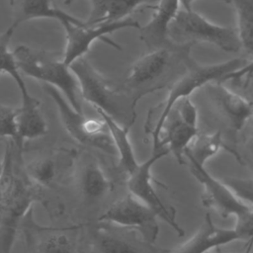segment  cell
I'll list each match as a JSON object with an SVG mask.
<instances>
[{
    "label": "cell",
    "instance_id": "1",
    "mask_svg": "<svg viewBox=\"0 0 253 253\" xmlns=\"http://www.w3.org/2000/svg\"><path fill=\"white\" fill-rule=\"evenodd\" d=\"M36 203L44 207L50 217H57L64 211L62 204L47 198L45 190L28 177L23 147L12 139H5L0 172V253H11L18 229Z\"/></svg>",
    "mask_w": 253,
    "mask_h": 253
},
{
    "label": "cell",
    "instance_id": "2",
    "mask_svg": "<svg viewBox=\"0 0 253 253\" xmlns=\"http://www.w3.org/2000/svg\"><path fill=\"white\" fill-rule=\"evenodd\" d=\"M252 62L243 58H233L223 62L209 65H190V68L172 83L168 90L167 97L159 105V113L156 117L148 118L147 122L154 121V124L145 127L152 140V148L156 147L159 141L162 126L174 105L180 99L190 97L191 94L211 82H223L229 79L243 77L251 73Z\"/></svg>",
    "mask_w": 253,
    "mask_h": 253
},
{
    "label": "cell",
    "instance_id": "3",
    "mask_svg": "<svg viewBox=\"0 0 253 253\" xmlns=\"http://www.w3.org/2000/svg\"><path fill=\"white\" fill-rule=\"evenodd\" d=\"M74 73L81 99L88 101L95 110H100L124 126H130L135 119L136 101L126 89L119 90L101 75L83 56L69 65Z\"/></svg>",
    "mask_w": 253,
    "mask_h": 253
},
{
    "label": "cell",
    "instance_id": "4",
    "mask_svg": "<svg viewBox=\"0 0 253 253\" xmlns=\"http://www.w3.org/2000/svg\"><path fill=\"white\" fill-rule=\"evenodd\" d=\"M13 56L20 71L61 91L62 96L76 111L82 112V99L74 73L62 59L51 52L19 45Z\"/></svg>",
    "mask_w": 253,
    "mask_h": 253
},
{
    "label": "cell",
    "instance_id": "5",
    "mask_svg": "<svg viewBox=\"0 0 253 253\" xmlns=\"http://www.w3.org/2000/svg\"><path fill=\"white\" fill-rule=\"evenodd\" d=\"M191 42L174 43L150 50L136 60L125 81V89L137 102L143 95L160 89L180 60L189 59Z\"/></svg>",
    "mask_w": 253,
    "mask_h": 253
},
{
    "label": "cell",
    "instance_id": "6",
    "mask_svg": "<svg viewBox=\"0 0 253 253\" xmlns=\"http://www.w3.org/2000/svg\"><path fill=\"white\" fill-rule=\"evenodd\" d=\"M185 161H188L189 170L203 188L201 196L203 205L213 210L223 218L234 216L236 219L234 229L242 240H250L253 230L252 206L238 200L221 180L210 174L204 166L191 159Z\"/></svg>",
    "mask_w": 253,
    "mask_h": 253
},
{
    "label": "cell",
    "instance_id": "7",
    "mask_svg": "<svg viewBox=\"0 0 253 253\" xmlns=\"http://www.w3.org/2000/svg\"><path fill=\"white\" fill-rule=\"evenodd\" d=\"M169 38L176 43L205 42L227 52H237L241 43L235 29L214 24L194 10H179L169 27Z\"/></svg>",
    "mask_w": 253,
    "mask_h": 253
},
{
    "label": "cell",
    "instance_id": "8",
    "mask_svg": "<svg viewBox=\"0 0 253 253\" xmlns=\"http://www.w3.org/2000/svg\"><path fill=\"white\" fill-rule=\"evenodd\" d=\"M42 89L56 105L61 123L73 139L85 146L97 148L110 155H117L107 126L101 118H87L83 112L76 111L52 86L42 84Z\"/></svg>",
    "mask_w": 253,
    "mask_h": 253
},
{
    "label": "cell",
    "instance_id": "9",
    "mask_svg": "<svg viewBox=\"0 0 253 253\" xmlns=\"http://www.w3.org/2000/svg\"><path fill=\"white\" fill-rule=\"evenodd\" d=\"M168 153L169 150L165 146L152 149L151 155L143 162H139L138 165L126 175V186L128 193L153 210L157 216L164 220L177 235L184 236V229L176 219L175 209L163 202L154 187L155 184H159L161 186L162 184L158 183L153 177L152 167L158 160L166 156Z\"/></svg>",
    "mask_w": 253,
    "mask_h": 253
},
{
    "label": "cell",
    "instance_id": "10",
    "mask_svg": "<svg viewBox=\"0 0 253 253\" xmlns=\"http://www.w3.org/2000/svg\"><path fill=\"white\" fill-rule=\"evenodd\" d=\"M98 221L134 230L148 244H154L159 234L156 212L130 193L114 202Z\"/></svg>",
    "mask_w": 253,
    "mask_h": 253
},
{
    "label": "cell",
    "instance_id": "11",
    "mask_svg": "<svg viewBox=\"0 0 253 253\" xmlns=\"http://www.w3.org/2000/svg\"><path fill=\"white\" fill-rule=\"evenodd\" d=\"M62 27L66 35V44L61 59L68 66L76 59L83 57L85 53L89 51L93 42L101 40L105 43L115 48L121 49L122 47L120 46V44L116 43L114 41L109 39L108 35L126 28H134L137 30L140 29L139 23L129 18L114 23L91 26L86 24L83 26H77L66 23L63 24Z\"/></svg>",
    "mask_w": 253,
    "mask_h": 253
},
{
    "label": "cell",
    "instance_id": "12",
    "mask_svg": "<svg viewBox=\"0 0 253 253\" xmlns=\"http://www.w3.org/2000/svg\"><path fill=\"white\" fill-rule=\"evenodd\" d=\"M21 226L27 243L34 253H81L76 237L84 224L61 227L42 226L35 221L33 210H30Z\"/></svg>",
    "mask_w": 253,
    "mask_h": 253
},
{
    "label": "cell",
    "instance_id": "13",
    "mask_svg": "<svg viewBox=\"0 0 253 253\" xmlns=\"http://www.w3.org/2000/svg\"><path fill=\"white\" fill-rule=\"evenodd\" d=\"M77 153L60 148L53 153L25 165L28 177L42 189H51L65 181L72 172Z\"/></svg>",
    "mask_w": 253,
    "mask_h": 253
},
{
    "label": "cell",
    "instance_id": "14",
    "mask_svg": "<svg viewBox=\"0 0 253 253\" xmlns=\"http://www.w3.org/2000/svg\"><path fill=\"white\" fill-rule=\"evenodd\" d=\"M206 86L211 99L230 128L235 132L240 131L252 116L251 101L226 88L221 82H211Z\"/></svg>",
    "mask_w": 253,
    "mask_h": 253
},
{
    "label": "cell",
    "instance_id": "15",
    "mask_svg": "<svg viewBox=\"0 0 253 253\" xmlns=\"http://www.w3.org/2000/svg\"><path fill=\"white\" fill-rule=\"evenodd\" d=\"M242 240L234 228H222L207 213L199 229L170 253H209L219 246Z\"/></svg>",
    "mask_w": 253,
    "mask_h": 253
},
{
    "label": "cell",
    "instance_id": "16",
    "mask_svg": "<svg viewBox=\"0 0 253 253\" xmlns=\"http://www.w3.org/2000/svg\"><path fill=\"white\" fill-rule=\"evenodd\" d=\"M178 0H160L154 6H148L153 11L150 21L140 27V40L150 50L170 46L175 42L169 38V27L179 11Z\"/></svg>",
    "mask_w": 253,
    "mask_h": 253
},
{
    "label": "cell",
    "instance_id": "17",
    "mask_svg": "<svg viewBox=\"0 0 253 253\" xmlns=\"http://www.w3.org/2000/svg\"><path fill=\"white\" fill-rule=\"evenodd\" d=\"M9 3L13 11L14 18L12 25L15 28L26 21L39 18L54 19L61 25L66 23L77 26L85 25L83 20L52 6L51 0H9Z\"/></svg>",
    "mask_w": 253,
    "mask_h": 253
},
{
    "label": "cell",
    "instance_id": "18",
    "mask_svg": "<svg viewBox=\"0 0 253 253\" xmlns=\"http://www.w3.org/2000/svg\"><path fill=\"white\" fill-rule=\"evenodd\" d=\"M197 134L198 127L188 126L171 110L162 126L158 144L154 148L165 146L175 156L179 164H186L185 150Z\"/></svg>",
    "mask_w": 253,
    "mask_h": 253
},
{
    "label": "cell",
    "instance_id": "19",
    "mask_svg": "<svg viewBox=\"0 0 253 253\" xmlns=\"http://www.w3.org/2000/svg\"><path fill=\"white\" fill-rule=\"evenodd\" d=\"M147 0H90L91 12L86 25L114 23L126 19L139 5Z\"/></svg>",
    "mask_w": 253,
    "mask_h": 253
},
{
    "label": "cell",
    "instance_id": "20",
    "mask_svg": "<svg viewBox=\"0 0 253 253\" xmlns=\"http://www.w3.org/2000/svg\"><path fill=\"white\" fill-rule=\"evenodd\" d=\"M81 194L89 201L100 200L114 190V184L96 160H90L80 169L77 178Z\"/></svg>",
    "mask_w": 253,
    "mask_h": 253
},
{
    "label": "cell",
    "instance_id": "21",
    "mask_svg": "<svg viewBox=\"0 0 253 253\" xmlns=\"http://www.w3.org/2000/svg\"><path fill=\"white\" fill-rule=\"evenodd\" d=\"M96 112L107 126L116 149V153L119 156V164L121 169L126 175L129 174L139 163L135 157L134 150L129 140V126H122L100 110H96Z\"/></svg>",
    "mask_w": 253,
    "mask_h": 253
},
{
    "label": "cell",
    "instance_id": "22",
    "mask_svg": "<svg viewBox=\"0 0 253 253\" xmlns=\"http://www.w3.org/2000/svg\"><path fill=\"white\" fill-rule=\"evenodd\" d=\"M222 148L230 151L238 157L235 152L225 145L222 139V134L219 130L211 133H198L185 150L184 157L185 159H191L205 167L207 161L213 157Z\"/></svg>",
    "mask_w": 253,
    "mask_h": 253
},
{
    "label": "cell",
    "instance_id": "23",
    "mask_svg": "<svg viewBox=\"0 0 253 253\" xmlns=\"http://www.w3.org/2000/svg\"><path fill=\"white\" fill-rule=\"evenodd\" d=\"M40 101L36 99L31 103L21 104L19 107L17 124L19 135L23 141L42 136L47 132L45 120L40 111Z\"/></svg>",
    "mask_w": 253,
    "mask_h": 253
},
{
    "label": "cell",
    "instance_id": "24",
    "mask_svg": "<svg viewBox=\"0 0 253 253\" xmlns=\"http://www.w3.org/2000/svg\"><path fill=\"white\" fill-rule=\"evenodd\" d=\"M15 29L16 28L11 25L4 33L0 34V73L6 72L14 79L21 93L22 103H28L33 101L35 97L30 94L26 83L21 75V72L17 66L13 53L8 49L9 42L12 39Z\"/></svg>",
    "mask_w": 253,
    "mask_h": 253
},
{
    "label": "cell",
    "instance_id": "25",
    "mask_svg": "<svg viewBox=\"0 0 253 253\" xmlns=\"http://www.w3.org/2000/svg\"><path fill=\"white\" fill-rule=\"evenodd\" d=\"M237 19V35L241 47L251 55L253 53V0H229Z\"/></svg>",
    "mask_w": 253,
    "mask_h": 253
},
{
    "label": "cell",
    "instance_id": "26",
    "mask_svg": "<svg viewBox=\"0 0 253 253\" xmlns=\"http://www.w3.org/2000/svg\"><path fill=\"white\" fill-rule=\"evenodd\" d=\"M94 239L95 246L100 253H144L128 240L102 225L95 230Z\"/></svg>",
    "mask_w": 253,
    "mask_h": 253
},
{
    "label": "cell",
    "instance_id": "27",
    "mask_svg": "<svg viewBox=\"0 0 253 253\" xmlns=\"http://www.w3.org/2000/svg\"><path fill=\"white\" fill-rule=\"evenodd\" d=\"M18 115L19 107L0 105V138L12 139L16 144L23 147L24 141L20 138L18 131Z\"/></svg>",
    "mask_w": 253,
    "mask_h": 253
},
{
    "label": "cell",
    "instance_id": "28",
    "mask_svg": "<svg viewBox=\"0 0 253 253\" xmlns=\"http://www.w3.org/2000/svg\"><path fill=\"white\" fill-rule=\"evenodd\" d=\"M222 182L241 202L252 206V179L225 178Z\"/></svg>",
    "mask_w": 253,
    "mask_h": 253
},
{
    "label": "cell",
    "instance_id": "29",
    "mask_svg": "<svg viewBox=\"0 0 253 253\" xmlns=\"http://www.w3.org/2000/svg\"><path fill=\"white\" fill-rule=\"evenodd\" d=\"M172 110L185 124L193 127H198V110L190 97L177 101Z\"/></svg>",
    "mask_w": 253,
    "mask_h": 253
},
{
    "label": "cell",
    "instance_id": "30",
    "mask_svg": "<svg viewBox=\"0 0 253 253\" xmlns=\"http://www.w3.org/2000/svg\"><path fill=\"white\" fill-rule=\"evenodd\" d=\"M178 1H179L180 5L183 6L184 10L190 11V10H193V8H192L193 2H195L197 0H178ZM212 1H219V2H224V3H230L229 0H212Z\"/></svg>",
    "mask_w": 253,
    "mask_h": 253
},
{
    "label": "cell",
    "instance_id": "31",
    "mask_svg": "<svg viewBox=\"0 0 253 253\" xmlns=\"http://www.w3.org/2000/svg\"><path fill=\"white\" fill-rule=\"evenodd\" d=\"M251 248H252V240H248V243H247V247L245 249V252L244 253H251Z\"/></svg>",
    "mask_w": 253,
    "mask_h": 253
},
{
    "label": "cell",
    "instance_id": "32",
    "mask_svg": "<svg viewBox=\"0 0 253 253\" xmlns=\"http://www.w3.org/2000/svg\"><path fill=\"white\" fill-rule=\"evenodd\" d=\"M74 1H75V0H63L64 4H65L66 6H69V5H71V4H72Z\"/></svg>",
    "mask_w": 253,
    "mask_h": 253
},
{
    "label": "cell",
    "instance_id": "33",
    "mask_svg": "<svg viewBox=\"0 0 253 253\" xmlns=\"http://www.w3.org/2000/svg\"><path fill=\"white\" fill-rule=\"evenodd\" d=\"M209 253H223L219 248H216V249H213V250H211V252H209Z\"/></svg>",
    "mask_w": 253,
    "mask_h": 253
},
{
    "label": "cell",
    "instance_id": "34",
    "mask_svg": "<svg viewBox=\"0 0 253 253\" xmlns=\"http://www.w3.org/2000/svg\"><path fill=\"white\" fill-rule=\"evenodd\" d=\"M0 172H1V163H0Z\"/></svg>",
    "mask_w": 253,
    "mask_h": 253
}]
</instances>
